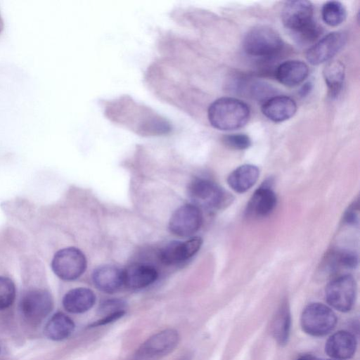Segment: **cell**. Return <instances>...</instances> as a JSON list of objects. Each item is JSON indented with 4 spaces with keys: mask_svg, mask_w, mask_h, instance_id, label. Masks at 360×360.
<instances>
[{
    "mask_svg": "<svg viewBox=\"0 0 360 360\" xmlns=\"http://www.w3.org/2000/svg\"><path fill=\"white\" fill-rule=\"evenodd\" d=\"M3 29H4V21H3L2 18H1V16L0 15V34L2 32Z\"/></svg>",
    "mask_w": 360,
    "mask_h": 360,
    "instance_id": "obj_34",
    "label": "cell"
},
{
    "mask_svg": "<svg viewBox=\"0 0 360 360\" xmlns=\"http://www.w3.org/2000/svg\"><path fill=\"white\" fill-rule=\"evenodd\" d=\"M283 42L279 34L272 28L259 26L250 30L243 40L245 51L250 56L271 57L283 48Z\"/></svg>",
    "mask_w": 360,
    "mask_h": 360,
    "instance_id": "obj_2",
    "label": "cell"
},
{
    "mask_svg": "<svg viewBox=\"0 0 360 360\" xmlns=\"http://www.w3.org/2000/svg\"><path fill=\"white\" fill-rule=\"evenodd\" d=\"M223 142L228 147L236 150H245L251 146L250 137L244 134H227L223 137Z\"/></svg>",
    "mask_w": 360,
    "mask_h": 360,
    "instance_id": "obj_27",
    "label": "cell"
},
{
    "mask_svg": "<svg viewBox=\"0 0 360 360\" xmlns=\"http://www.w3.org/2000/svg\"><path fill=\"white\" fill-rule=\"evenodd\" d=\"M297 360H319L314 356L312 355H304L299 358Z\"/></svg>",
    "mask_w": 360,
    "mask_h": 360,
    "instance_id": "obj_33",
    "label": "cell"
},
{
    "mask_svg": "<svg viewBox=\"0 0 360 360\" xmlns=\"http://www.w3.org/2000/svg\"><path fill=\"white\" fill-rule=\"evenodd\" d=\"M323 73L330 96L333 98L337 96L345 79L344 65L338 60L330 61L325 66Z\"/></svg>",
    "mask_w": 360,
    "mask_h": 360,
    "instance_id": "obj_23",
    "label": "cell"
},
{
    "mask_svg": "<svg viewBox=\"0 0 360 360\" xmlns=\"http://www.w3.org/2000/svg\"><path fill=\"white\" fill-rule=\"evenodd\" d=\"M347 12L344 5L338 1L325 3L321 9L323 20L330 26H338L346 18Z\"/></svg>",
    "mask_w": 360,
    "mask_h": 360,
    "instance_id": "obj_24",
    "label": "cell"
},
{
    "mask_svg": "<svg viewBox=\"0 0 360 360\" xmlns=\"http://www.w3.org/2000/svg\"><path fill=\"white\" fill-rule=\"evenodd\" d=\"M75 323L66 314L58 312L46 323L44 334L47 338L60 341L68 338L75 330Z\"/></svg>",
    "mask_w": 360,
    "mask_h": 360,
    "instance_id": "obj_21",
    "label": "cell"
},
{
    "mask_svg": "<svg viewBox=\"0 0 360 360\" xmlns=\"http://www.w3.org/2000/svg\"><path fill=\"white\" fill-rule=\"evenodd\" d=\"M321 33V27L314 20L308 25L292 34L298 44L307 45L315 41Z\"/></svg>",
    "mask_w": 360,
    "mask_h": 360,
    "instance_id": "obj_26",
    "label": "cell"
},
{
    "mask_svg": "<svg viewBox=\"0 0 360 360\" xmlns=\"http://www.w3.org/2000/svg\"><path fill=\"white\" fill-rule=\"evenodd\" d=\"M202 221V213L199 207L193 204H187L173 213L169 221V229L176 236L187 237L198 231Z\"/></svg>",
    "mask_w": 360,
    "mask_h": 360,
    "instance_id": "obj_9",
    "label": "cell"
},
{
    "mask_svg": "<svg viewBox=\"0 0 360 360\" xmlns=\"http://www.w3.org/2000/svg\"><path fill=\"white\" fill-rule=\"evenodd\" d=\"M15 286L9 278L0 276V310L8 308L15 298Z\"/></svg>",
    "mask_w": 360,
    "mask_h": 360,
    "instance_id": "obj_25",
    "label": "cell"
},
{
    "mask_svg": "<svg viewBox=\"0 0 360 360\" xmlns=\"http://www.w3.org/2000/svg\"><path fill=\"white\" fill-rule=\"evenodd\" d=\"M202 243V240L198 236L185 241H171L160 251V259L168 265L184 262L193 257L199 250Z\"/></svg>",
    "mask_w": 360,
    "mask_h": 360,
    "instance_id": "obj_12",
    "label": "cell"
},
{
    "mask_svg": "<svg viewBox=\"0 0 360 360\" xmlns=\"http://www.w3.org/2000/svg\"><path fill=\"white\" fill-rule=\"evenodd\" d=\"M307 65L300 60H287L281 63L276 69L277 80L287 86H294L302 83L308 76Z\"/></svg>",
    "mask_w": 360,
    "mask_h": 360,
    "instance_id": "obj_17",
    "label": "cell"
},
{
    "mask_svg": "<svg viewBox=\"0 0 360 360\" xmlns=\"http://www.w3.org/2000/svg\"><path fill=\"white\" fill-rule=\"evenodd\" d=\"M188 193L193 205L207 210L219 207L224 202V191L214 182L204 178L191 181Z\"/></svg>",
    "mask_w": 360,
    "mask_h": 360,
    "instance_id": "obj_8",
    "label": "cell"
},
{
    "mask_svg": "<svg viewBox=\"0 0 360 360\" xmlns=\"http://www.w3.org/2000/svg\"><path fill=\"white\" fill-rule=\"evenodd\" d=\"M259 170L253 165H243L234 169L229 176L227 182L236 192L242 193L249 190L257 181Z\"/></svg>",
    "mask_w": 360,
    "mask_h": 360,
    "instance_id": "obj_20",
    "label": "cell"
},
{
    "mask_svg": "<svg viewBox=\"0 0 360 360\" xmlns=\"http://www.w3.org/2000/svg\"><path fill=\"white\" fill-rule=\"evenodd\" d=\"M51 267L55 274L62 280L73 281L84 272L86 259L78 248H65L55 254Z\"/></svg>",
    "mask_w": 360,
    "mask_h": 360,
    "instance_id": "obj_5",
    "label": "cell"
},
{
    "mask_svg": "<svg viewBox=\"0 0 360 360\" xmlns=\"http://www.w3.org/2000/svg\"><path fill=\"white\" fill-rule=\"evenodd\" d=\"M123 271L124 284L131 289L145 288L158 278V271L150 265L134 264Z\"/></svg>",
    "mask_w": 360,
    "mask_h": 360,
    "instance_id": "obj_16",
    "label": "cell"
},
{
    "mask_svg": "<svg viewBox=\"0 0 360 360\" xmlns=\"http://www.w3.org/2000/svg\"><path fill=\"white\" fill-rule=\"evenodd\" d=\"M297 110L295 101L286 96H276L268 98L262 105V112L268 119L275 122L285 121L292 117Z\"/></svg>",
    "mask_w": 360,
    "mask_h": 360,
    "instance_id": "obj_14",
    "label": "cell"
},
{
    "mask_svg": "<svg viewBox=\"0 0 360 360\" xmlns=\"http://www.w3.org/2000/svg\"><path fill=\"white\" fill-rule=\"evenodd\" d=\"M311 88H312V84L311 82L305 83L300 89V96H305L306 95H307L309 93V91H311Z\"/></svg>",
    "mask_w": 360,
    "mask_h": 360,
    "instance_id": "obj_32",
    "label": "cell"
},
{
    "mask_svg": "<svg viewBox=\"0 0 360 360\" xmlns=\"http://www.w3.org/2000/svg\"><path fill=\"white\" fill-rule=\"evenodd\" d=\"M125 314V311H120L115 313H112L106 316H104L100 320H98L90 325V327H96L108 323H112L115 321L118 320Z\"/></svg>",
    "mask_w": 360,
    "mask_h": 360,
    "instance_id": "obj_31",
    "label": "cell"
},
{
    "mask_svg": "<svg viewBox=\"0 0 360 360\" xmlns=\"http://www.w3.org/2000/svg\"><path fill=\"white\" fill-rule=\"evenodd\" d=\"M183 360H188V359H183Z\"/></svg>",
    "mask_w": 360,
    "mask_h": 360,
    "instance_id": "obj_35",
    "label": "cell"
},
{
    "mask_svg": "<svg viewBox=\"0 0 360 360\" xmlns=\"http://www.w3.org/2000/svg\"><path fill=\"white\" fill-rule=\"evenodd\" d=\"M359 202L358 200L356 202H354L352 205H351L348 210L345 212V219L348 224H354L356 223H358L359 221Z\"/></svg>",
    "mask_w": 360,
    "mask_h": 360,
    "instance_id": "obj_30",
    "label": "cell"
},
{
    "mask_svg": "<svg viewBox=\"0 0 360 360\" xmlns=\"http://www.w3.org/2000/svg\"><path fill=\"white\" fill-rule=\"evenodd\" d=\"M313 5L309 1H286L281 13L283 25L291 33L308 25L314 20Z\"/></svg>",
    "mask_w": 360,
    "mask_h": 360,
    "instance_id": "obj_11",
    "label": "cell"
},
{
    "mask_svg": "<svg viewBox=\"0 0 360 360\" xmlns=\"http://www.w3.org/2000/svg\"><path fill=\"white\" fill-rule=\"evenodd\" d=\"M96 302L94 292L86 288H77L69 290L63 298L66 311L72 314H82L89 310Z\"/></svg>",
    "mask_w": 360,
    "mask_h": 360,
    "instance_id": "obj_18",
    "label": "cell"
},
{
    "mask_svg": "<svg viewBox=\"0 0 360 360\" xmlns=\"http://www.w3.org/2000/svg\"><path fill=\"white\" fill-rule=\"evenodd\" d=\"M337 316L333 310L322 303L307 305L301 316L302 330L314 337H321L333 330L337 323Z\"/></svg>",
    "mask_w": 360,
    "mask_h": 360,
    "instance_id": "obj_3",
    "label": "cell"
},
{
    "mask_svg": "<svg viewBox=\"0 0 360 360\" xmlns=\"http://www.w3.org/2000/svg\"><path fill=\"white\" fill-rule=\"evenodd\" d=\"M53 300L49 292L34 289L21 297L20 309L24 319L32 324L40 323L52 311Z\"/></svg>",
    "mask_w": 360,
    "mask_h": 360,
    "instance_id": "obj_6",
    "label": "cell"
},
{
    "mask_svg": "<svg viewBox=\"0 0 360 360\" xmlns=\"http://www.w3.org/2000/svg\"><path fill=\"white\" fill-rule=\"evenodd\" d=\"M356 284L351 275H343L330 281L326 288V300L330 306L341 311H349L354 303Z\"/></svg>",
    "mask_w": 360,
    "mask_h": 360,
    "instance_id": "obj_7",
    "label": "cell"
},
{
    "mask_svg": "<svg viewBox=\"0 0 360 360\" xmlns=\"http://www.w3.org/2000/svg\"><path fill=\"white\" fill-rule=\"evenodd\" d=\"M338 360V359H337Z\"/></svg>",
    "mask_w": 360,
    "mask_h": 360,
    "instance_id": "obj_36",
    "label": "cell"
},
{
    "mask_svg": "<svg viewBox=\"0 0 360 360\" xmlns=\"http://www.w3.org/2000/svg\"><path fill=\"white\" fill-rule=\"evenodd\" d=\"M356 349L355 336L349 331L340 330L327 340L325 345L326 353L338 360L351 358Z\"/></svg>",
    "mask_w": 360,
    "mask_h": 360,
    "instance_id": "obj_13",
    "label": "cell"
},
{
    "mask_svg": "<svg viewBox=\"0 0 360 360\" xmlns=\"http://www.w3.org/2000/svg\"><path fill=\"white\" fill-rule=\"evenodd\" d=\"M290 313L287 303H283L277 311L271 326L272 334L281 345L288 342L290 330Z\"/></svg>",
    "mask_w": 360,
    "mask_h": 360,
    "instance_id": "obj_22",
    "label": "cell"
},
{
    "mask_svg": "<svg viewBox=\"0 0 360 360\" xmlns=\"http://www.w3.org/2000/svg\"><path fill=\"white\" fill-rule=\"evenodd\" d=\"M250 116V108L243 101L223 97L209 107L207 117L211 125L222 131H231L244 127Z\"/></svg>",
    "mask_w": 360,
    "mask_h": 360,
    "instance_id": "obj_1",
    "label": "cell"
},
{
    "mask_svg": "<svg viewBox=\"0 0 360 360\" xmlns=\"http://www.w3.org/2000/svg\"><path fill=\"white\" fill-rule=\"evenodd\" d=\"M180 336L176 330L166 329L148 338L135 353V360H160L178 345Z\"/></svg>",
    "mask_w": 360,
    "mask_h": 360,
    "instance_id": "obj_4",
    "label": "cell"
},
{
    "mask_svg": "<svg viewBox=\"0 0 360 360\" xmlns=\"http://www.w3.org/2000/svg\"><path fill=\"white\" fill-rule=\"evenodd\" d=\"M276 205V195L268 186L259 188L252 196L247 208L248 215L263 217L269 214Z\"/></svg>",
    "mask_w": 360,
    "mask_h": 360,
    "instance_id": "obj_19",
    "label": "cell"
},
{
    "mask_svg": "<svg viewBox=\"0 0 360 360\" xmlns=\"http://www.w3.org/2000/svg\"><path fill=\"white\" fill-rule=\"evenodd\" d=\"M347 35L341 31L330 32L311 46L307 52V60L311 65H319L330 60L344 46Z\"/></svg>",
    "mask_w": 360,
    "mask_h": 360,
    "instance_id": "obj_10",
    "label": "cell"
},
{
    "mask_svg": "<svg viewBox=\"0 0 360 360\" xmlns=\"http://www.w3.org/2000/svg\"><path fill=\"white\" fill-rule=\"evenodd\" d=\"M96 287L106 293L117 292L124 284L123 271L112 265L97 267L92 274Z\"/></svg>",
    "mask_w": 360,
    "mask_h": 360,
    "instance_id": "obj_15",
    "label": "cell"
},
{
    "mask_svg": "<svg viewBox=\"0 0 360 360\" xmlns=\"http://www.w3.org/2000/svg\"><path fill=\"white\" fill-rule=\"evenodd\" d=\"M125 303L120 299H110L103 302L98 311L101 314L106 316L120 311H124Z\"/></svg>",
    "mask_w": 360,
    "mask_h": 360,
    "instance_id": "obj_28",
    "label": "cell"
},
{
    "mask_svg": "<svg viewBox=\"0 0 360 360\" xmlns=\"http://www.w3.org/2000/svg\"><path fill=\"white\" fill-rule=\"evenodd\" d=\"M337 264L342 268H354L358 263L356 255L352 252L342 251L335 252Z\"/></svg>",
    "mask_w": 360,
    "mask_h": 360,
    "instance_id": "obj_29",
    "label": "cell"
}]
</instances>
